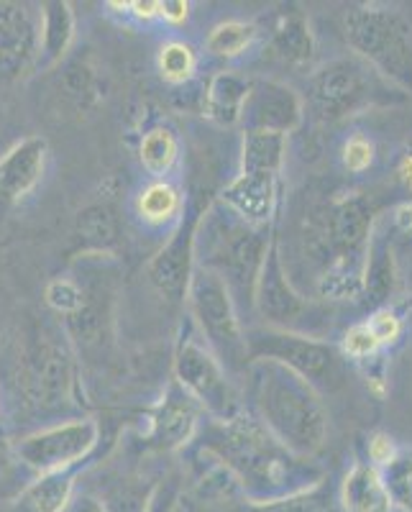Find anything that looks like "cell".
Listing matches in <instances>:
<instances>
[{
    "instance_id": "1",
    "label": "cell",
    "mask_w": 412,
    "mask_h": 512,
    "mask_svg": "<svg viewBox=\"0 0 412 512\" xmlns=\"http://www.w3.org/2000/svg\"><path fill=\"white\" fill-rule=\"evenodd\" d=\"M215 469L228 474L251 505H272L320 487L325 472L287 451L249 410L231 420L208 418L192 438Z\"/></svg>"
},
{
    "instance_id": "2",
    "label": "cell",
    "mask_w": 412,
    "mask_h": 512,
    "mask_svg": "<svg viewBox=\"0 0 412 512\" xmlns=\"http://www.w3.org/2000/svg\"><path fill=\"white\" fill-rule=\"evenodd\" d=\"M244 374L249 377L256 420L287 451L313 459L328 438V413L320 392L277 361H249Z\"/></svg>"
},
{
    "instance_id": "3",
    "label": "cell",
    "mask_w": 412,
    "mask_h": 512,
    "mask_svg": "<svg viewBox=\"0 0 412 512\" xmlns=\"http://www.w3.org/2000/svg\"><path fill=\"white\" fill-rule=\"evenodd\" d=\"M274 233L269 226H254L236 216L221 200H210L200 218L195 236V259L198 267L210 269L226 282L233 303L254 308V287L264 254Z\"/></svg>"
},
{
    "instance_id": "4",
    "label": "cell",
    "mask_w": 412,
    "mask_h": 512,
    "mask_svg": "<svg viewBox=\"0 0 412 512\" xmlns=\"http://www.w3.org/2000/svg\"><path fill=\"white\" fill-rule=\"evenodd\" d=\"M374 231V203L361 192L328 203L313 249L323 256L318 290L323 297H361L364 262Z\"/></svg>"
},
{
    "instance_id": "5",
    "label": "cell",
    "mask_w": 412,
    "mask_h": 512,
    "mask_svg": "<svg viewBox=\"0 0 412 512\" xmlns=\"http://www.w3.org/2000/svg\"><path fill=\"white\" fill-rule=\"evenodd\" d=\"M343 36L356 57L405 95L412 93V24L395 8L354 6L343 16Z\"/></svg>"
},
{
    "instance_id": "6",
    "label": "cell",
    "mask_w": 412,
    "mask_h": 512,
    "mask_svg": "<svg viewBox=\"0 0 412 512\" xmlns=\"http://www.w3.org/2000/svg\"><path fill=\"white\" fill-rule=\"evenodd\" d=\"M287 136L244 134L238 175L218 195L226 208L254 226H269L279 198V175L285 164Z\"/></svg>"
},
{
    "instance_id": "7",
    "label": "cell",
    "mask_w": 412,
    "mask_h": 512,
    "mask_svg": "<svg viewBox=\"0 0 412 512\" xmlns=\"http://www.w3.org/2000/svg\"><path fill=\"white\" fill-rule=\"evenodd\" d=\"M308 93L323 121H343L377 105L402 103L407 98L359 57H341L323 64L310 77Z\"/></svg>"
},
{
    "instance_id": "8",
    "label": "cell",
    "mask_w": 412,
    "mask_h": 512,
    "mask_svg": "<svg viewBox=\"0 0 412 512\" xmlns=\"http://www.w3.org/2000/svg\"><path fill=\"white\" fill-rule=\"evenodd\" d=\"M185 303L190 305L192 326L200 333V338H205V344L213 351L215 359L221 361L223 369L246 372L249 367L246 331L226 282L210 269L195 267Z\"/></svg>"
},
{
    "instance_id": "9",
    "label": "cell",
    "mask_w": 412,
    "mask_h": 512,
    "mask_svg": "<svg viewBox=\"0 0 412 512\" xmlns=\"http://www.w3.org/2000/svg\"><path fill=\"white\" fill-rule=\"evenodd\" d=\"M175 382L198 402L213 420H231L246 413L241 392L231 382L223 364L215 359L192 323H185L175 351Z\"/></svg>"
},
{
    "instance_id": "10",
    "label": "cell",
    "mask_w": 412,
    "mask_h": 512,
    "mask_svg": "<svg viewBox=\"0 0 412 512\" xmlns=\"http://www.w3.org/2000/svg\"><path fill=\"white\" fill-rule=\"evenodd\" d=\"M246 354L249 361H277L292 369L302 379H308L315 390L318 387H336L343 374V354L328 341L305 336L297 331H279V328H249L246 331Z\"/></svg>"
},
{
    "instance_id": "11",
    "label": "cell",
    "mask_w": 412,
    "mask_h": 512,
    "mask_svg": "<svg viewBox=\"0 0 412 512\" xmlns=\"http://www.w3.org/2000/svg\"><path fill=\"white\" fill-rule=\"evenodd\" d=\"M100 425L93 418L59 420L13 441V454L34 477L72 472L98 446Z\"/></svg>"
},
{
    "instance_id": "12",
    "label": "cell",
    "mask_w": 412,
    "mask_h": 512,
    "mask_svg": "<svg viewBox=\"0 0 412 512\" xmlns=\"http://www.w3.org/2000/svg\"><path fill=\"white\" fill-rule=\"evenodd\" d=\"M75 384V359L64 336L47 328L36 333L24 361L26 400L44 413L59 410L72 400Z\"/></svg>"
},
{
    "instance_id": "13",
    "label": "cell",
    "mask_w": 412,
    "mask_h": 512,
    "mask_svg": "<svg viewBox=\"0 0 412 512\" xmlns=\"http://www.w3.org/2000/svg\"><path fill=\"white\" fill-rule=\"evenodd\" d=\"M208 203H200L195 208H187L182 218L177 221V228L172 231L167 244L151 256L146 277L151 287L172 305H182L187 300L190 290L192 272H195V236H198L200 218H203Z\"/></svg>"
},
{
    "instance_id": "14",
    "label": "cell",
    "mask_w": 412,
    "mask_h": 512,
    "mask_svg": "<svg viewBox=\"0 0 412 512\" xmlns=\"http://www.w3.org/2000/svg\"><path fill=\"white\" fill-rule=\"evenodd\" d=\"M254 310L262 315L269 328H279V331H295L300 320L310 313L308 300L290 282V274H287L282 254H279L277 236H272L269 241L262 269L256 277Z\"/></svg>"
},
{
    "instance_id": "15",
    "label": "cell",
    "mask_w": 412,
    "mask_h": 512,
    "mask_svg": "<svg viewBox=\"0 0 412 512\" xmlns=\"http://www.w3.org/2000/svg\"><path fill=\"white\" fill-rule=\"evenodd\" d=\"M238 123L244 134H292L302 123L300 95L285 82L254 80Z\"/></svg>"
},
{
    "instance_id": "16",
    "label": "cell",
    "mask_w": 412,
    "mask_h": 512,
    "mask_svg": "<svg viewBox=\"0 0 412 512\" xmlns=\"http://www.w3.org/2000/svg\"><path fill=\"white\" fill-rule=\"evenodd\" d=\"M39 18L24 3H0V80L13 82L39 67Z\"/></svg>"
},
{
    "instance_id": "17",
    "label": "cell",
    "mask_w": 412,
    "mask_h": 512,
    "mask_svg": "<svg viewBox=\"0 0 412 512\" xmlns=\"http://www.w3.org/2000/svg\"><path fill=\"white\" fill-rule=\"evenodd\" d=\"M203 410L180 384L172 382L169 390L164 392L162 400L154 405L149 415V431L144 441L146 446L157 448V451H177L192 443L203 423Z\"/></svg>"
},
{
    "instance_id": "18",
    "label": "cell",
    "mask_w": 412,
    "mask_h": 512,
    "mask_svg": "<svg viewBox=\"0 0 412 512\" xmlns=\"http://www.w3.org/2000/svg\"><path fill=\"white\" fill-rule=\"evenodd\" d=\"M47 159L49 144L44 136H26L0 154V210H11L39 185Z\"/></svg>"
},
{
    "instance_id": "19",
    "label": "cell",
    "mask_w": 412,
    "mask_h": 512,
    "mask_svg": "<svg viewBox=\"0 0 412 512\" xmlns=\"http://www.w3.org/2000/svg\"><path fill=\"white\" fill-rule=\"evenodd\" d=\"M397 285V264L395 251L389 239L374 226L369 249H366L364 262V282H361V295L374 310L387 308V300L392 297Z\"/></svg>"
},
{
    "instance_id": "20",
    "label": "cell",
    "mask_w": 412,
    "mask_h": 512,
    "mask_svg": "<svg viewBox=\"0 0 412 512\" xmlns=\"http://www.w3.org/2000/svg\"><path fill=\"white\" fill-rule=\"evenodd\" d=\"M251 90V80L233 70L215 72L208 80L203 98V116L218 126H236L241 121L246 95Z\"/></svg>"
},
{
    "instance_id": "21",
    "label": "cell",
    "mask_w": 412,
    "mask_h": 512,
    "mask_svg": "<svg viewBox=\"0 0 412 512\" xmlns=\"http://www.w3.org/2000/svg\"><path fill=\"white\" fill-rule=\"evenodd\" d=\"M75 41V11L67 0L44 3L39 13V67H52L62 62Z\"/></svg>"
},
{
    "instance_id": "22",
    "label": "cell",
    "mask_w": 412,
    "mask_h": 512,
    "mask_svg": "<svg viewBox=\"0 0 412 512\" xmlns=\"http://www.w3.org/2000/svg\"><path fill=\"white\" fill-rule=\"evenodd\" d=\"M269 49H272L274 57L282 59L285 64H292V67H305V64L313 62L315 39L308 18L300 11L279 13L272 26Z\"/></svg>"
},
{
    "instance_id": "23",
    "label": "cell",
    "mask_w": 412,
    "mask_h": 512,
    "mask_svg": "<svg viewBox=\"0 0 412 512\" xmlns=\"http://www.w3.org/2000/svg\"><path fill=\"white\" fill-rule=\"evenodd\" d=\"M75 495V472L34 477L11 502V512H62Z\"/></svg>"
},
{
    "instance_id": "24",
    "label": "cell",
    "mask_w": 412,
    "mask_h": 512,
    "mask_svg": "<svg viewBox=\"0 0 412 512\" xmlns=\"http://www.w3.org/2000/svg\"><path fill=\"white\" fill-rule=\"evenodd\" d=\"M341 500L349 512H392L382 474L372 464H356L346 474Z\"/></svg>"
},
{
    "instance_id": "25",
    "label": "cell",
    "mask_w": 412,
    "mask_h": 512,
    "mask_svg": "<svg viewBox=\"0 0 412 512\" xmlns=\"http://www.w3.org/2000/svg\"><path fill=\"white\" fill-rule=\"evenodd\" d=\"M75 236L80 246L93 256H111L118 244V216L108 203H93L77 213Z\"/></svg>"
},
{
    "instance_id": "26",
    "label": "cell",
    "mask_w": 412,
    "mask_h": 512,
    "mask_svg": "<svg viewBox=\"0 0 412 512\" xmlns=\"http://www.w3.org/2000/svg\"><path fill=\"white\" fill-rule=\"evenodd\" d=\"M185 198L180 187L167 180H154L139 192L136 198V213L149 226H167L172 221H180L185 213Z\"/></svg>"
},
{
    "instance_id": "27",
    "label": "cell",
    "mask_w": 412,
    "mask_h": 512,
    "mask_svg": "<svg viewBox=\"0 0 412 512\" xmlns=\"http://www.w3.org/2000/svg\"><path fill=\"white\" fill-rule=\"evenodd\" d=\"M59 90L77 111H93L105 98V82L93 64L85 59H72L59 77Z\"/></svg>"
},
{
    "instance_id": "28",
    "label": "cell",
    "mask_w": 412,
    "mask_h": 512,
    "mask_svg": "<svg viewBox=\"0 0 412 512\" xmlns=\"http://www.w3.org/2000/svg\"><path fill=\"white\" fill-rule=\"evenodd\" d=\"M139 159L149 175L159 177L172 172V167L180 159V139L172 128L167 126H154L141 136L139 144Z\"/></svg>"
},
{
    "instance_id": "29",
    "label": "cell",
    "mask_w": 412,
    "mask_h": 512,
    "mask_svg": "<svg viewBox=\"0 0 412 512\" xmlns=\"http://www.w3.org/2000/svg\"><path fill=\"white\" fill-rule=\"evenodd\" d=\"M159 484H144L139 477H116L105 482L98 497L105 512H146Z\"/></svg>"
},
{
    "instance_id": "30",
    "label": "cell",
    "mask_w": 412,
    "mask_h": 512,
    "mask_svg": "<svg viewBox=\"0 0 412 512\" xmlns=\"http://www.w3.org/2000/svg\"><path fill=\"white\" fill-rule=\"evenodd\" d=\"M256 39V26L246 24V21H223V24L213 26L205 39V47L210 54L223 59L241 57L246 49L254 44Z\"/></svg>"
},
{
    "instance_id": "31",
    "label": "cell",
    "mask_w": 412,
    "mask_h": 512,
    "mask_svg": "<svg viewBox=\"0 0 412 512\" xmlns=\"http://www.w3.org/2000/svg\"><path fill=\"white\" fill-rule=\"evenodd\" d=\"M159 75L172 85H185L198 72V54L185 41H167L157 57Z\"/></svg>"
},
{
    "instance_id": "32",
    "label": "cell",
    "mask_w": 412,
    "mask_h": 512,
    "mask_svg": "<svg viewBox=\"0 0 412 512\" xmlns=\"http://www.w3.org/2000/svg\"><path fill=\"white\" fill-rule=\"evenodd\" d=\"M379 474H382L389 502L400 510L412 512V448L410 451H397L395 459L382 466Z\"/></svg>"
},
{
    "instance_id": "33",
    "label": "cell",
    "mask_w": 412,
    "mask_h": 512,
    "mask_svg": "<svg viewBox=\"0 0 412 512\" xmlns=\"http://www.w3.org/2000/svg\"><path fill=\"white\" fill-rule=\"evenodd\" d=\"M29 482V472L13 454V441H8L6 431L0 428V500L13 502Z\"/></svg>"
},
{
    "instance_id": "34",
    "label": "cell",
    "mask_w": 412,
    "mask_h": 512,
    "mask_svg": "<svg viewBox=\"0 0 412 512\" xmlns=\"http://www.w3.org/2000/svg\"><path fill=\"white\" fill-rule=\"evenodd\" d=\"M44 300H47V305L54 313L70 318V315H75L85 305V287L80 282L70 280V277H57L44 290Z\"/></svg>"
},
{
    "instance_id": "35",
    "label": "cell",
    "mask_w": 412,
    "mask_h": 512,
    "mask_svg": "<svg viewBox=\"0 0 412 512\" xmlns=\"http://www.w3.org/2000/svg\"><path fill=\"white\" fill-rule=\"evenodd\" d=\"M246 512H336L331 505V497L323 492V484L305 495L290 497V500H279L272 505H251L246 502Z\"/></svg>"
},
{
    "instance_id": "36",
    "label": "cell",
    "mask_w": 412,
    "mask_h": 512,
    "mask_svg": "<svg viewBox=\"0 0 412 512\" xmlns=\"http://www.w3.org/2000/svg\"><path fill=\"white\" fill-rule=\"evenodd\" d=\"M379 349H382V346H379V341L374 338V333L369 331V326H366V323H356V326H351L349 331H346V336H343L341 354L346 356V359L369 361L379 354Z\"/></svg>"
},
{
    "instance_id": "37",
    "label": "cell",
    "mask_w": 412,
    "mask_h": 512,
    "mask_svg": "<svg viewBox=\"0 0 412 512\" xmlns=\"http://www.w3.org/2000/svg\"><path fill=\"white\" fill-rule=\"evenodd\" d=\"M369 331L374 333V338L379 341V346L395 344L397 338L402 336L405 326H402V318L392 308H379L374 310V315L366 320Z\"/></svg>"
},
{
    "instance_id": "38",
    "label": "cell",
    "mask_w": 412,
    "mask_h": 512,
    "mask_svg": "<svg viewBox=\"0 0 412 512\" xmlns=\"http://www.w3.org/2000/svg\"><path fill=\"white\" fill-rule=\"evenodd\" d=\"M374 162V144L364 136H354V139L346 141L343 146V167L359 175V172H366Z\"/></svg>"
},
{
    "instance_id": "39",
    "label": "cell",
    "mask_w": 412,
    "mask_h": 512,
    "mask_svg": "<svg viewBox=\"0 0 412 512\" xmlns=\"http://www.w3.org/2000/svg\"><path fill=\"white\" fill-rule=\"evenodd\" d=\"M395 456H397L395 441H392L387 433H377V436L369 441V459H372V466H377V469L387 466Z\"/></svg>"
},
{
    "instance_id": "40",
    "label": "cell",
    "mask_w": 412,
    "mask_h": 512,
    "mask_svg": "<svg viewBox=\"0 0 412 512\" xmlns=\"http://www.w3.org/2000/svg\"><path fill=\"white\" fill-rule=\"evenodd\" d=\"M177 507V489L172 484H159L154 497H151L146 512H172Z\"/></svg>"
},
{
    "instance_id": "41",
    "label": "cell",
    "mask_w": 412,
    "mask_h": 512,
    "mask_svg": "<svg viewBox=\"0 0 412 512\" xmlns=\"http://www.w3.org/2000/svg\"><path fill=\"white\" fill-rule=\"evenodd\" d=\"M159 16L175 26L185 24L187 16H190V3H185V0H159Z\"/></svg>"
},
{
    "instance_id": "42",
    "label": "cell",
    "mask_w": 412,
    "mask_h": 512,
    "mask_svg": "<svg viewBox=\"0 0 412 512\" xmlns=\"http://www.w3.org/2000/svg\"><path fill=\"white\" fill-rule=\"evenodd\" d=\"M62 512H105V507L93 492H75Z\"/></svg>"
},
{
    "instance_id": "43",
    "label": "cell",
    "mask_w": 412,
    "mask_h": 512,
    "mask_svg": "<svg viewBox=\"0 0 412 512\" xmlns=\"http://www.w3.org/2000/svg\"><path fill=\"white\" fill-rule=\"evenodd\" d=\"M123 8L141 21L159 18V0H134V3H123Z\"/></svg>"
},
{
    "instance_id": "44",
    "label": "cell",
    "mask_w": 412,
    "mask_h": 512,
    "mask_svg": "<svg viewBox=\"0 0 412 512\" xmlns=\"http://www.w3.org/2000/svg\"><path fill=\"white\" fill-rule=\"evenodd\" d=\"M397 180H400V185L412 195V152L405 154V157L400 159V164H397Z\"/></svg>"
},
{
    "instance_id": "45",
    "label": "cell",
    "mask_w": 412,
    "mask_h": 512,
    "mask_svg": "<svg viewBox=\"0 0 412 512\" xmlns=\"http://www.w3.org/2000/svg\"><path fill=\"white\" fill-rule=\"evenodd\" d=\"M395 226L400 228V231L412 233V200L410 203H402L400 208L395 210Z\"/></svg>"
},
{
    "instance_id": "46",
    "label": "cell",
    "mask_w": 412,
    "mask_h": 512,
    "mask_svg": "<svg viewBox=\"0 0 412 512\" xmlns=\"http://www.w3.org/2000/svg\"><path fill=\"white\" fill-rule=\"evenodd\" d=\"M172 512H185V510H180V507H175V510H172Z\"/></svg>"
}]
</instances>
